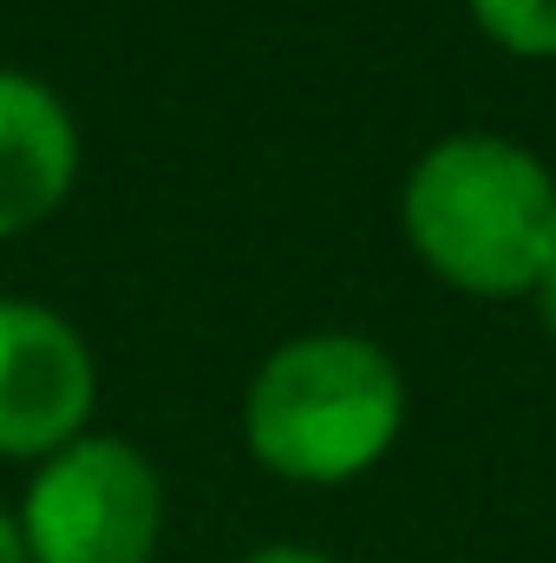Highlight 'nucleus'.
<instances>
[{"mask_svg": "<svg viewBox=\"0 0 556 563\" xmlns=\"http://www.w3.org/2000/svg\"><path fill=\"white\" fill-rule=\"evenodd\" d=\"M0 563H26V538H20L13 505H0Z\"/></svg>", "mask_w": 556, "mask_h": 563, "instance_id": "8", "label": "nucleus"}, {"mask_svg": "<svg viewBox=\"0 0 556 563\" xmlns=\"http://www.w3.org/2000/svg\"><path fill=\"white\" fill-rule=\"evenodd\" d=\"M471 26L511 59H556V0H465Z\"/></svg>", "mask_w": 556, "mask_h": 563, "instance_id": "6", "label": "nucleus"}, {"mask_svg": "<svg viewBox=\"0 0 556 563\" xmlns=\"http://www.w3.org/2000/svg\"><path fill=\"white\" fill-rule=\"evenodd\" d=\"M99 413V354L73 314L0 295V459L40 465L92 432Z\"/></svg>", "mask_w": 556, "mask_h": 563, "instance_id": "4", "label": "nucleus"}, {"mask_svg": "<svg viewBox=\"0 0 556 563\" xmlns=\"http://www.w3.org/2000/svg\"><path fill=\"white\" fill-rule=\"evenodd\" d=\"M413 420L407 367L354 328L276 341L243 387V452L281 485L334 492L393 459Z\"/></svg>", "mask_w": 556, "mask_h": 563, "instance_id": "2", "label": "nucleus"}, {"mask_svg": "<svg viewBox=\"0 0 556 563\" xmlns=\"http://www.w3.org/2000/svg\"><path fill=\"white\" fill-rule=\"evenodd\" d=\"M400 236L452 295L531 301L556 263V170L524 139L445 132L400 184Z\"/></svg>", "mask_w": 556, "mask_h": 563, "instance_id": "1", "label": "nucleus"}, {"mask_svg": "<svg viewBox=\"0 0 556 563\" xmlns=\"http://www.w3.org/2000/svg\"><path fill=\"white\" fill-rule=\"evenodd\" d=\"M243 563H341V558H327V551H314V544H294V538H281V544H256Z\"/></svg>", "mask_w": 556, "mask_h": 563, "instance_id": "7", "label": "nucleus"}, {"mask_svg": "<svg viewBox=\"0 0 556 563\" xmlns=\"http://www.w3.org/2000/svg\"><path fill=\"white\" fill-rule=\"evenodd\" d=\"M86 170L73 106L26 66H0V243L46 230Z\"/></svg>", "mask_w": 556, "mask_h": 563, "instance_id": "5", "label": "nucleus"}, {"mask_svg": "<svg viewBox=\"0 0 556 563\" xmlns=\"http://www.w3.org/2000/svg\"><path fill=\"white\" fill-rule=\"evenodd\" d=\"M531 308H537V321H544V334L556 341V263H551V276L537 282V295H531Z\"/></svg>", "mask_w": 556, "mask_h": 563, "instance_id": "9", "label": "nucleus"}, {"mask_svg": "<svg viewBox=\"0 0 556 563\" xmlns=\"http://www.w3.org/2000/svg\"><path fill=\"white\" fill-rule=\"evenodd\" d=\"M26 563H151L164 544V472L125 432H86L26 472L13 505Z\"/></svg>", "mask_w": 556, "mask_h": 563, "instance_id": "3", "label": "nucleus"}]
</instances>
